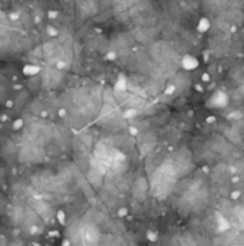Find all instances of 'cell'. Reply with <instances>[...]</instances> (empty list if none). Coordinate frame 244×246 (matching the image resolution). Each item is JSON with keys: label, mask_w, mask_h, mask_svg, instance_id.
<instances>
[{"label": "cell", "mask_w": 244, "mask_h": 246, "mask_svg": "<svg viewBox=\"0 0 244 246\" xmlns=\"http://www.w3.org/2000/svg\"><path fill=\"white\" fill-rule=\"evenodd\" d=\"M10 17L13 20H16V19H19V13H10Z\"/></svg>", "instance_id": "5b68a950"}, {"label": "cell", "mask_w": 244, "mask_h": 246, "mask_svg": "<svg viewBox=\"0 0 244 246\" xmlns=\"http://www.w3.org/2000/svg\"><path fill=\"white\" fill-rule=\"evenodd\" d=\"M6 107L12 108V107H13V102H12V101H7V102H6Z\"/></svg>", "instance_id": "8992f818"}, {"label": "cell", "mask_w": 244, "mask_h": 246, "mask_svg": "<svg viewBox=\"0 0 244 246\" xmlns=\"http://www.w3.org/2000/svg\"><path fill=\"white\" fill-rule=\"evenodd\" d=\"M23 127V120H16L15 123H13V128L15 130H20Z\"/></svg>", "instance_id": "3957f363"}, {"label": "cell", "mask_w": 244, "mask_h": 246, "mask_svg": "<svg viewBox=\"0 0 244 246\" xmlns=\"http://www.w3.org/2000/svg\"><path fill=\"white\" fill-rule=\"evenodd\" d=\"M48 33L50 36H57V30L55 27H52V26H48Z\"/></svg>", "instance_id": "277c9868"}, {"label": "cell", "mask_w": 244, "mask_h": 246, "mask_svg": "<svg viewBox=\"0 0 244 246\" xmlns=\"http://www.w3.org/2000/svg\"><path fill=\"white\" fill-rule=\"evenodd\" d=\"M39 72H40V66H37V65L30 64V65L23 66V75H26V76H35V75H37Z\"/></svg>", "instance_id": "6da1fadb"}, {"label": "cell", "mask_w": 244, "mask_h": 246, "mask_svg": "<svg viewBox=\"0 0 244 246\" xmlns=\"http://www.w3.org/2000/svg\"><path fill=\"white\" fill-rule=\"evenodd\" d=\"M0 16H1V10H0Z\"/></svg>", "instance_id": "52a82bcc"}, {"label": "cell", "mask_w": 244, "mask_h": 246, "mask_svg": "<svg viewBox=\"0 0 244 246\" xmlns=\"http://www.w3.org/2000/svg\"><path fill=\"white\" fill-rule=\"evenodd\" d=\"M57 220L60 225H65V213L63 210H57Z\"/></svg>", "instance_id": "7a4b0ae2"}]
</instances>
